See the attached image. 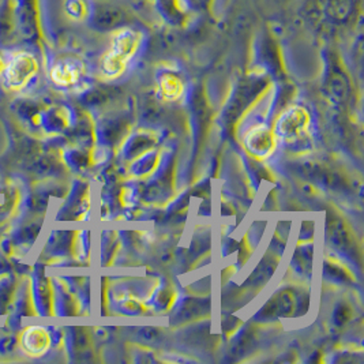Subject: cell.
Returning a JSON list of instances; mask_svg holds the SVG:
<instances>
[{"label":"cell","instance_id":"1","mask_svg":"<svg viewBox=\"0 0 364 364\" xmlns=\"http://www.w3.org/2000/svg\"><path fill=\"white\" fill-rule=\"evenodd\" d=\"M298 16L319 33H341L362 22V0H303Z\"/></svg>","mask_w":364,"mask_h":364},{"label":"cell","instance_id":"2","mask_svg":"<svg viewBox=\"0 0 364 364\" xmlns=\"http://www.w3.org/2000/svg\"><path fill=\"white\" fill-rule=\"evenodd\" d=\"M142 40L144 36L133 28V25L122 28L115 32L112 46L101 62L104 74L108 77H119L139 50Z\"/></svg>","mask_w":364,"mask_h":364},{"label":"cell","instance_id":"3","mask_svg":"<svg viewBox=\"0 0 364 364\" xmlns=\"http://www.w3.org/2000/svg\"><path fill=\"white\" fill-rule=\"evenodd\" d=\"M86 19L99 32H117L122 28L133 25L130 14L119 4L108 0H93L89 4Z\"/></svg>","mask_w":364,"mask_h":364},{"label":"cell","instance_id":"4","mask_svg":"<svg viewBox=\"0 0 364 364\" xmlns=\"http://www.w3.org/2000/svg\"><path fill=\"white\" fill-rule=\"evenodd\" d=\"M17 32L25 40L37 41L41 37L38 0H14Z\"/></svg>","mask_w":364,"mask_h":364},{"label":"cell","instance_id":"5","mask_svg":"<svg viewBox=\"0 0 364 364\" xmlns=\"http://www.w3.org/2000/svg\"><path fill=\"white\" fill-rule=\"evenodd\" d=\"M38 71V63L33 55L19 53L11 59L3 71V81L9 89L19 90L31 82Z\"/></svg>","mask_w":364,"mask_h":364},{"label":"cell","instance_id":"6","mask_svg":"<svg viewBox=\"0 0 364 364\" xmlns=\"http://www.w3.org/2000/svg\"><path fill=\"white\" fill-rule=\"evenodd\" d=\"M50 344V334L46 329L38 328V326H32V328L26 329L22 336V349L29 356L37 358V356L44 355L48 350Z\"/></svg>","mask_w":364,"mask_h":364},{"label":"cell","instance_id":"7","mask_svg":"<svg viewBox=\"0 0 364 364\" xmlns=\"http://www.w3.org/2000/svg\"><path fill=\"white\" fill-rule=\"evenodd\" d=\"M17 32L14 0H1L0 3V41H10Z\"/></svg>","mask_w":364,"mask_h":364},{"label":"cell","instance_id":"8","mask_svg":"<svg viewBox=\"0 0 364 364\" xmlns=\"http://www.w3.org/2000/svg\"><path fill=\"white\" fill-rule=\"evenodd\" d=\"M81 75V67L77 62L65 60L58 63L52 70V78L58 85L70 86L77 82Z\"/></svg>","mask_w":364,"mask_h":364},{"label":"cell","instance_id":"9","mask_svg":"<svg viewBox=\"0 0 364 364\" xmlns=\"http://www.w3.org/2000/svg\"><path fill=\"white\" fill-rule=\"evenodd\" d=\"M160 89L166 97L175 99L182 93L183 83L179 77L168 73L160 78Z\"/></svg>","mask_w":364,"mask_h":364},{"label":"cell","instance_id":"10","mask_svg":"<svg viewBox=\"0 0 364 364\" xmlns=\"http://www.w3.org/2000/svg\"><path fill=\"white\" fill-rule=\"evenodd\" d=\"M66 11L68 16L74 19H83L87 18L89 6L85 4L82 0H67Z\"/></svg>","mask_w":364,"mask_h":364},{"label":"cell","instance_id":"11","mask_svg":"<svg viewBox=\"0 0 364 364\" xmlns=\"http://www.w3.org/2000/svg\"><path fill=\"white\" fill-rule=\"evenodd\" d=\"M0 71H1V60H0Z\"/></svg>","mask_w":364,"mask_h":364}]
</instances>
